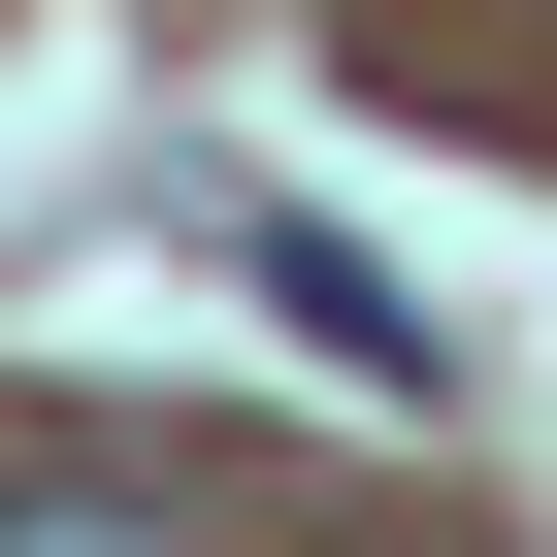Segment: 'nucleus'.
Here are the masks:
<instances>
[{
	"instance_id": "1",
	"label": "nucleus",
	"mask_w": 557,
	"mask_h": 557,
	"mask_svg": "<svg viewBox=\"0 0 557 557\" xmlns=\"http://www.w3.org/2000/svg\"><path fill=\"white\" fill-rule=\"evenodd\" d=\"M0 557H230V492H164V459H0Z\"/></svg>"
}]
</instances>
